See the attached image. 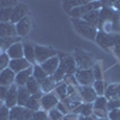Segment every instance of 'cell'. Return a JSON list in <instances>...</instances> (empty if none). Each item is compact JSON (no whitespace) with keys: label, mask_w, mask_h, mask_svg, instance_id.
<instances>
[{"label":"cell","mask_w":120,"mask_h":120,"mask_svg":"<svg viewBox=\"0 0 120 120\" xmlns=\"http://www.w3.org/2000/svg\"><path fill=\"white\" fill-rule=\"evenodd\" d=\"M71 23H72V25H73V28L76 30V33L78 35H81L84 38L95 41L97 31H98V29L95 25L83 21V19H76V18H71Z\"/></svg>","instance_id":"obj_1"},{"label":"cell","mask_w":120,"mask_h":120,"mask_svg":"<svg viewBox=\"0 0 120 120\" xmlns=\"http://www.w3.org/2000/svg\"><path fill=\"white\" fill-rule=\"evenodd\" d=\"M72 55L75 58L77 70H90L97 63L93 53L83 51V49H76Z\"/></svg>","instance_id":"obj_2"},{"label":"cell","mask_w":120,"mask_h":120,"mask_svg":"<svg viewBox=\"0 0 120 120\" xmlns=\"http://www.w3.org/2000/svg\"><path fill=\"white\" fill-rule=\"evenodd\" d=\"M102 7V1H89L88 4L79 6L77 8L71 10L67 15L71 18H76V19H81L84 15H86L88 12L95 11V10H100Z\"/></svg>","instance_id":"obj_3"},{"label":"cell","mask_w":120,"mask_h":120,"mask_svg":"<svg viewBox=\"0 0 120 120\" xmlns=\"http://www.w3.org/2000/svg\"><path fill=\"white\" fill-rule=\"evenodd\" d=\"M55 55H58V52L51 47L41 46V45L35 46V59H36V64H38V65H41L46 60L51 59Z\"/></svg>","instance_id":"obj_4"},{"label":"cell","mask_w":120,"mask_h":120,"mask_svg":"<svg viewBox=\"0 0 120 120\" xmlns=\"http://www.w3.org/2000/svg\"><path fill=\"white\" fill-rule=\"evenodd\" d=\"M76 81L78 86H91L95 82V77L93 73V70H77L76 73Z\"/></svg>","instance_id":"obj_5"},{"label":"cell","mask_w":120,"mask_h":120,"mask_svg":"<svg viewBox=\"0 0 120 120\" xmlns=\"http://www.w3.org/2000/svg\"><path fill=\"white\" fill-rule=\"evenodd\" d=\"M58 56L60 59V65H63L65 68L66 76H75L77 71V65H76L73 55L65 54V53H58Z\"/></svg>","instance_id":"obj_6"},{"label":"cell","mask_w":120,"mask_h":120,"mask_svg":"<svg viewBox=\"0 0 120 120\" xmlns=\"http://www.w3.org/2000/svg\"><path fill=\"white\" fill-rule=\"evenodd\" d=\"M59 102H60V100L54 91L49 93V94H45L41 97V109L48 113L53 108H56Z\"/></svg>","instance_id":"obj_7"},{"label":"cell","mask_w":120,"mask_h":120,"mask_svg":"<svg viewBox=\"0 0 120 120\" xmlns=\"http://www.w3.org/2000/svg\"><path fill=\"white\" fill-rule=\"evenodd\" d=\"M114 35H115V33L114 34H108V33L102 31V30H98L95 41L97 42L98 46H101L105 49L113 48V46H114Z\"/></svg>","instance_id":"obj_8"},{"label":"cell","mask_w":120,"mask_h":120,"mask_svg":"<svg viewBox=\"0 0 120 120\" xmlns=\"http://www.w3.org/2000/svg\"><path fill=\"white\" fill-rule=\"evenodd\" d=\"M28 16V6L25 4L18 3L13 8H12V15H11V22L12 24H17L19 21H22L24 17Z\"/></svg>","instance_id":"obj_9"},{"label":"cell","mask_w":120,"mask_h":120,"mask_svg":"<svg viewBox=\"0 0 120 120\" xmlns=\"http://www.w3.org/2000/svg\"><path fill=\"white\" fill-rule=\"evenodd\" d=\"M78 94L81 96L83 103H94V101L97 97L93 85L91 86H78Z\"/></svg>","instance_id":"obj_10"},{"label":"cell","mask_w":120,"mask_h":120,"mask_svg":"<svg viewBox=\"0 0 120 120\" xmlns=\"http://www.w3.org/2000/svg\"><path fill=\"white\" fill-rule=\"evenodd\" d=\"M31 30V19L29 16L24 17L22 21H19L16 24V31H17V36L24 38Z\"/></svg>","instance_id":"obj_11"},{"label":"cell","mask_w":120,"mask_h":120,"mask_svg":"<svg viewBox=\"0 0 120 120\" xmlns=\"http://www.w3.org/2000/svg\"><path fill=\"white\" fill-rule=\"evenodd\" d=\"M59 65H60V59H59L58 55H55V56H53V58H51V59L46 60V61L42 63L40 66L42 67V70H43V71H45L48 76H53L54 72L58 70Z\"/></svg>","instance_id":"obj_12"},{"label":"cell","mask_w":120,"mask_h":120,"mask_svg":"<svg viewBox=\"0 0 120 120\" xmlns=\"http://www.w3.org/2000/svg\"><path fill=\"white\" fill-rule=\"evenodd\" d=\"M31 66H34V65H31L24 58L10 60V65H8V67L11 68L16 75L19 73V72H22V71H24V70H26V68H29V67H31Z\"/></svg>","instance_id":"obj_13"},{"label":"cell","mask_w":120,"mask_h":120,"mask_svg":"<svg viewBox=\"0 0 120 120\" xmlns=\"http://www.w3.org/2000/svg\"><path fill=\"white\" fill-rule=\"evenodd\" d=\"M17 97H18V86L16 84H13L7 90V94L4 100V105L7 108H12V107L17 106Z\"/></svg>","instance_id":"obj_14"},{"label":"cell","mask_w":120,"mask_h":120,"mask_svg":"<svg viewBox=\"0 0 120 120\" xmlns=\"http://www.w3.org/2000/svg\"><path fill=\"white\" fill-rule=\"evenodd\" d=\"M15 81H16V73L10 67L5 68L4 71L0 73V85L10 88L11 85L15 84Z\"/></svg>","instance_id":"obj_15"},{"label":"cell","mask_w":120,"mask_h":120,"mask_svg":"<svg viewBox=\"0 0 120 120\" xmlns=\"http://www.w3.org/2000/svg\"><path fill=\"white\" fill-rule=\"evenodd\" d=\"M35 46L33 42L29 40L23 41V49H24V59H26L31 65H36V59H35Z\"/></svg>","instance_id":"obj_16"},{"label":"cell","mask_w":120,"mask_h":120,"mask_svg":"<svg viewBox=\"0 0 120 120\" xmlns=\"http://www.w3.org/2000/svg\"><path fill=\"white\" fill-rule=\"evenodd\" d=\"M7 55L10 56V59H21L24 58V49H23V41L17 42L13 46H11L7 51H6Z\"/></svg>","instance_id":"obj_17"},{"label":"cell","mask_w":120,"mask_h":120,"mask_svg":"<svg viewBox=\"0 0 120 120\" xmlns=\"http://www.w3.org/2000/svg\"><path fill=\"white\" fill-rule=\"evenodd\" d=\"M33 67L34 66L29 67V68H26V70H24V71H22V72H19V73L16 75L15 84L17 86H25L26 85V83L30 79V77L33 76Z\"/></svg>","instance_id":"obj_18"},{"label":"cell","mask_w":120,"mask_h":120,"mask_svg":"<svg viewBox=\"0 0 120 120\" xmlns=\"http://www.w3.org/2000/svg\"><path fill=\"white\" fill-rule=\"evenodd\" d=\"M25 88L29 90V93L31 94V96H43L45 94L41 91V86H40V83L36 81V79L31 76L30 79L28 81Z\"/></svg>","instance_id":"obj_19"},{"label":"cell","mask_w":120,"mask_h":120,"mask_svg":"<svg viewBox=\"0 0 120 120\" xmlns=\"http://www.w3.org/2000/svg\"><path fill=\"white\" fill-rule=\"evenodd\" d=\"M17 36L16 25L12 23H0V38Z\"/></svg>","instance_id":"obj_20"},{"label":"cell","mask_w":120,"mask_h":120,"mask_svg":"<svg viewBox=\"0 0 120 120\" xmlns=\"http://www.w3.org/2000/svg\"><path fill=\"white\" fill-rule=\"evenodd\" d=\"M21 41H23V38L19 37V36L1 37V38H0V51H1V52H6L11 46H13L17 42H21Z\"/></svg>","instance_id":"obj_21"},{"label":"cell","mask_w":120,"mask_h":120,"mask_svg":"<svg viewBox=\"0 0 120 120\" xmlns=\"http://www.w3.org/2000/svg\"><path fill=\"white\" fill-rule=\"evenodd\" d=\"M31 97V94L29 93V90L25 86H18V97H17V105L25 107L29 98Z\"/></svg>","instance_id":"obj_22"},{"label":"cell","mask_w":120,"mask_h":120,"mask_svg":"<svg viewBox=\"0 0 120 120\" xmlns=\"http://www.w3.org/2000/svg\"><path fill=\"white\" fill-rule=\"evenodd\" d=\"M72 113H76L78 115L90 116L94 113V106H93V103H81L76 109H73Z\"/></svg>","instance_id":"obj_23"},{"label":"cell","mask_w":120,"mask_h":120,"mask_svg":"<svg viewBox=\"0 0 120 120\" xmlns=\"http://www.w3.org/2000/svg\"><path fill=\"white\" fill-rule=\"evenodd\" d=\"M56 82L54 81V78H53V76H48L45 81L40 84V86H41V91L43 93V94H49V93H52L53 90L55 89V86H56Z\"/></svg>","instance_id":"obj_24"},{"label":"cell","mask_w":120,"mask_h":120,"mask_svg":"<svg viewBox=\"0 0 120 120\" xmlns=\"http://www.w3.org/2000/svg\"><path fill=\"white\" fill-rule=\"evenodd\" d=\"M88 3H89L88 0H65L63 3V8L66 11V13H68L71 10L77 8L79 6H83Z\"/></svg>","instance_id":"obj_25"},{"label":"cell","mask_w":120,"mask_h":120,"mask_svg":"<svg viewBox=\"0 0 120 120\" xmlns=\"http://www.w3.org/2000/svg\"><path fill=\"white\" fill-rule=\"evenodd\" d=\"M41 97L42 96H31L29 98V101L26 102L25 108L33 112L41 111Z\"/></svg>","instance_id":"obj_26"},{"label":"cell","mask_w":120,"mask_h":120,"mask_svg":"<svg viewBox=\"0 0 120 120\" xmlns=\"http://www.w3.org/2000/svg\"><path fill=\"white\" fill-rule=\"evenodd\" d=\"M81 19H83V21H85V22H88L90 24H93V25H95L97 28L98 26V21H100V10H95V11L88 12Z\"/></svg>","instance_id":"obj_27"},{"label":"cell","mask_w":120,"mask_h":120,"mask_svg":"<svg viewBox=\"0 0 120 120\" xmlns=\"http://www.w3.org/2000/svg\"><path fill=\"white\" fill-rule=\"evenodd\" d=\"M25 107L22 106H15L12 108H10V120H22L24 115Z\"/></svg>","instance_id":"obj_28"},{"label":"cell","mask_w":120,"mask_h":120,"mask_svg":"<svg viewBox=\"0 0 120 120\" xmlns=\"http://www.w3.org/2000/svg\"><path fill=\"white\" fill-rule=\"evenodd\" d=\"M54 93L56 94V96L59 97L60 101L67 98L68 97V91H67V84L65 82H61V83H58L55 89H54Z\"/></svg>","instance_id":"obj_29"},{"label":"cell","mask_w":120,"mask_h":120,"mask_svg":"<svg viewBox=\"0 0 120 120\" xmlns=\"http://www.w3.org/2000/svg\"><path fill=\"white\" fill-rule=\"evenodd\" d=\"M33 77L36 79V81L41 84L45 79L48 77V75L42 70V67L40 66L38 64H36V65H34V67H33Z\"/></svg>","instance_id":"obj_30"},{"label":"cell","mask_w":120,"mask_h":120,"mask_svg":"<svg viewBox=\"0 0 120 120\" xmlns=\"http://www.w3.org/2000/svg\"><path fill=\"white\" fill-rule=\"evenodd\" d=\"M105 97L108 100H115L118 98V88L116 84H108L106 88V91H105Z\"/></svg>","instance_id":"obj_31"},{"label":"cell","mask_w":120,"mask_h":120,"mask_svg":"<svg viewBox=\"0 0 120 120\" xmlns=\"http://www.w3.org/2000/svg\"><path fill=\"white\" fill-rule=\"evenodd\" d=\"M107 103H108V100L105 96H97L96 100L94 101V103H93V106H94V109H98V111H107Z\"/></svg>","instance_id":"obj_32"},{"label":"cell","mask_w":120,"mask_h":120,"mask_svg":"<svg viewBox=\"0 0 120 120\" xmlns=\"http://www.w3.org/2000/svg\"><path fill=\"white\" fill-rule=\"evenodd\" d=\"M93 88L95 90V93L97 96H105V91H106V88H107V83L103 81H95L93 84Z\"/></svg>","instance_id":"obj_33"},{"label":"cell","mask_w":120,"mask_h":120,"mask_svg":"<svg viewBox=\"0 0 120 120\" xmlns=\"http://www.w3.org/2000/svg\"><path fill=\"white\" fill-rule=\"evenodd\" d=\"M11 15L12 8H0V23H10Z\"/></svg>","instance_id":"obj_34"},{"label":"cell","mask_w":120,"mask_h":120,"mask_svg":"<svg viewBox=\"0 0 120 120\" xmlns=\"http://www.w3.org/2000/svg\"><path fill=\"white\" fill-rule=\"evenodd\" d=\"M91 70H93V73H94V77H95V81H102V79L105 78L102 65L100 63H96Z\"/></svg>","instance_id":"obj_35"},{"label":"cell","mask_w":120,"mask_h":120,"mask_svg":"<svg viewBox=\"0 0 120 120\" xmlns=\"http://www.w3.org/2000/svg\"><path fill=\"white\" fill-rule=\"evenodd\" d=\"M10 60H11V59H10V56L7 55L6 52H1V53H0V73H1L5 68L8 67Z\"/></svg>","instance_id":"obj_36"},{"label":"cell","mask_w":120,"mask_h":120,"mask_svg":"<svg viewBox=\"0 0 120 120\" xmlns=\"http://www.w3.org/2000/svg\"><path fill=\"white\" fill-rule=\"evenodd\" d=\"M63 119H64V115L56 108H53L52 111L48 112V120H63Z\"/></svg>","instance_id":"obj_37"},{"label":"cell","mask_w":120,"mask_h":120,"mask_svg":"<svg viewBox=\"0 0 120 120\" xmlns=\"http://www.w3.org/2000/svg\"><path fill=\"white\" fill-rule=\"evenodd\" d=\"M120 108V100L115 98V100H109L108 103H107V111L111 112L114 111V109H119Z\"/></svg>","instance_id":"obj_38"},{"label":"cell","mask_w":120,"mask_h":120,"mask_svg":"<svg viewBox=\"0 0 120 120\" xmlns=\"http://www.w3.org/2000/svg\"><path fill=\"white\" fill-rule=\"evenodd\" d=\"M17 4L16 0H0V8H13Z\"/></svg>","instance_id":"obj_39"},{"label":"cell","mask_w":120,"mask_h":120,"mask_svg":"<svg viewBox=\"0 0 120 120\" xmlns=\"http://www.w3.org/2000/svg\"><path fill=\"white\" fill-rule=\"evenodd\" d=\"M34 120H48V113L42 111V109L34 112Z\"/></svg>","instance_id":"obj_40"},{"label":"cell","mask_w":120,"mask_h":120,"mask_svg":"<svg viewBox=\"0 0 120 120\" xmlns=\"http://www.w3.org/2000/svg\"><path fill=\"white\" fill-rule=\"evenodd\" d=\"M0 120H10V108L6 106L0 108Z\"/></svg>","instance_id":"obj_41"},{"label":"cell","mask_w":120,"mask_h":120,"mask_svg":"<svg viewBox=\"0 0 120 120\" xmlns=\"http://www.w3.org/2000/svg\"><path fill=\"white\" fill-rule=\"evenodd\" d=\"M108 119L109 120H120V108L108 112Z\"/></svg>","instance_id":"obj_42"},{"label":"cell","mask_w":120,"mask_h":120,"mask_svg":"<svg viewBox=\"0 0 120 120\" xmlns=\"http://www.w3.org/2000/svg\"><path fill=\"white\" fill-rule=\"evenodd\" d=\"M56 109H58V111L60 112V113H61L64 116L66 115V114H68L70 113V111H68V108L65 106V103L63 102V101H60L59 103H58V106H56Z\"/></svg>","instance_id":"obj_43"},{"label":"cell","mask_w":120,"mask_h":120,"mask_svg":"<svg viewBox=\"0 0 120 120\" xmlns=\"http://www.w3.org/2000/svg\"><path fill=\"white\" fill-rule=\"evenodd\" d=\"M22 120H34V112L33 111H29V109L25 108L24 111V115Z\"/></svg>","instance_id":"obj_44"},{"label":"cell","mask_w":120,"mask_h":120,"mask_svg":"<svg viewBox=\"0 0 120 120\" xmlns=\"http://www.w3.org/2000/svg\"><path fill=\"white\" fill-rule=\"evenodd\" d=\"M78 116H79L78 114L70 112L68 114H66V115L64 116V119H63V120H78Z\"/></svg>","instance_id":"obj_45"},{"label":"cell","mask_w":120,"mask_h":120,"mask_svg":"<svg viewBox=\"0 0 120 120\" xmlns=\"http://www.w3.org/2000/svg\"><path fill=\"white\" fill-rule=\"evenodd\" d=\"M7 90H8V88L0 85V100H3V101L5 100V96H6V94H7Z\"/></svg>","instance_id":"obj_46"},{"label":"cell","mask_w":120,"mask_h":120,"mask_svg":"<svg viewBox=\"0 0 120 120\" xmlns=\"http://www.w3.org/2000/svg\"><path fill=\"white\" fill-rule=\"evenodd\" d=\"M112 7L115 10L116 12H119V13H120V1H113Z\"/></svg>","instance_id":"obj_47"},{"label":"cell","mask_w":120,"mask_h":120,"mask_svg":"<svg viewBox=\"0 0 120 120\" xmlns=\"http://www.w3.org/2000/svg\"><path fill=\"white\" fill-rule=\"evenodd\" d=\"M113 52H114V54L120 59V45H119V46H114V47H113Z\"/></svg>","instance_id":"obj_48"},{"label":"cell","mask_w":120,"mask_h":120,"mask_svg":"<svg viewBox=\"0 0 120 120\" xmlns=\"http://www.w3.org/2000/svg\"><path fill=\"white\" fill-rule=\"evenodd\" d=\"M78 120H96L94 118V115H90V116H84V115H79Z\"/></svg>","instance_id":"obj_49"},{"label":"cell","mask_w":120,"mask_h":120,"mask_svg":"<svg viewBox=\"0 0 120 120\" xmlns=\"http://www.w3.org/2000/svg\"><path fill=\"white\" fill-rule=\"evenodd\" d=\"M116 88H118V98L120 100V83L116 84Z\"/></svg>","instance_id":"obj_50"},{"label":"cell","mask_w":120,"mask_h":120,"mask_svg":"<svg viewBox=\"0 0 120 120\" xmlns=\"http://www.w3.org/2000/svg\"><path fill=\"white\" fill-rule=\"evenodd\" d=\"M5 105H4V101H3V100H0V108H3Z\"/></svg>","instance_id":"obj_51"},{"label":"cell","mask_w":120,"mask_h":120,"mask_svg":"<svg viewBox=\"0 0 120 120\" xmlns=\"http://www.w3.org/2000/svg\"><path fill=\"white\" fill-rule=\"evenodd\" d=\"M96 120H109L108 118H103V119H96Z\"/></svg>","instance_id":"obj_52"},{"label":"cell","mask_w":120,"mask_h":120,"mask_svg":"<svg viewBox=\"0 0 120 120\" xmlns=\"http://www.w3.org/2000/svg\"><path fill=\"white\" fill-rule=\"evenodd\" d=\"M0 53H1V51H0Z\"/></svg>","instance_id":"obj_53"}]
</instances>
